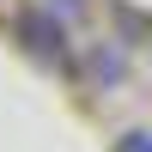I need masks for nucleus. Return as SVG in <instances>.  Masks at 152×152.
Masks as SVG:
<instances>
[{
  "instance_id": "obj_1",
  "label": "nucleus",
  "mask_w": 152,
  "mask_h": 152,
  "mask_svg": "<svg viewBox=\"0 0 152 152\" xmlns=\"http://www.w3.org/2000/svg\"><path fill=\"white\" fill-rule=\"evenodd\" d=\"M18 37H24V49H31L37 61H67V31H61L55 12H31V18L18 24Z\"/></svg>"
},
{
  "instance_id": "obj_2",
  "label": "nucleus",
  "mask_w": 152,
  "mask_h": 152,
  "mask_svg": "<svg viewBox=\"0 0 152 152\" xmlns=\"http://www.w3.org/2000/svg\"><path fill=\"white\" fill-rule=\"evenodd\" d=\"M122 152H152V134L140 128V134H128V140H122Z\"/></svg>"
},
{
  "instance_id": "obj_3",
  "label": "nucleus",
  "mask_w": 152,
  "mask_h": 152,
  "mask_svg": "<svg viewBox=\"0 0 152 152\" xmlns=\"http://www.w3.org/2000/svg\"><path fill=\"white\" fill-rule=\"evenodd\" d=\"M79 6H85V0H49L43 12H79Z\"/></svg>"
}]
</instances>
